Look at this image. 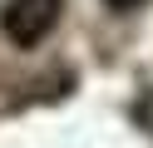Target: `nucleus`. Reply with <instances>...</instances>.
<instances>
[{
	"instance_id": "2",
	"label": "nucleus",
	"mask_w": 153,
	"mask_h": 148,
	"mask_svg": "<svg viewBox=\"0 0 153 148\" xmlns=\"http://www.w3.org/2000/svg\"><path fill=\"white\" fill-rule=\"evenodd\" d=\"M104 5H109V10H119V15H128V10H138L143 0H104Z\"/></svg>"
},
{
	"instance_id": "1",
	"label": "nucleus",
	"mask_w": 153,
	"mask_h": 148,
	"mask_svg": "<svg viewBox=\"0 0 153 148\" xmlns=\"http://www.w3.org/2000/svg\"><path fill=\"white\" fill-rule=\"evenodd\" d=\"M59 10H64V0H10L5 15H0V25H5V35L20 49H30L59 25Z\"/></svg>"
}]
</instances>
